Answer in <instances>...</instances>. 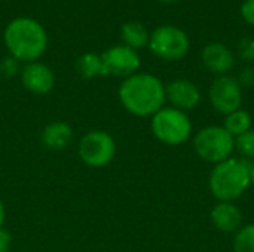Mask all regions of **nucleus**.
I'll return each mask as SVG.
<instances>
[{
	"mask_svg": "<svg viewBox=\"0 0 254 252\" xmlns=\"http://www.w3.org/2000/svg\"><path fill=\"white\" fill-rule=\"evenodd\" d=\"M21 82L27 91L36 95H46L55 85V76L52 70L43 62H28L21 71Z\"/></svg>",
	"mask_w": 254,
	"mask_h": 252,
	"instance_id": "10",
	"label": "nucleus"
},
{
	"mask_svg": "<svg viewBox=\"0 0 254 252\" xmlns=\"http://www.w3.org/2000/svg\"><path fill=\"white\" fill-rule=\"evenodd\" d=\"M250 186V165L241 159H226L210 175V190L220 202L238 199Z\"/></svg>",
	"mask_w": 254,
	"mask_h": 252,
	"instance_id": "3",
	"label": "nucleus"
},
{
	"mask_svg": "<svg viewBox=\"0 0 254 252\" xmlns=\"http://www.w3.org/2000/svg\"><path fill=\"white\" fill-rule=\"evenodd\" d=\"M19 61L15 59L13 56H6L0 61V73L4 76V77H12L18 73L19 70Z\"/></svg>",
	"mask_w": 254,
	"mask_h": 252,
	"instance_id": "20",
	"label": "nucleus"
},
{
	"mask_svg": "<svg viewBox=\"0 0 254 252\" xmlns=\"http://www.w3.org/2000/svg\"><path fill=\"white\" fill-rule=\"evenodd\" d=\"M193 147L201 159L220 163L231 157L235 149V138L222 126H207L196 134Z\"/></svg>",
	"mask_w": 254,
	"mask_h": 252,
	"instance_id": "5",
	"label": "nucleus"
},
{
	"mask_svg": "<svg viewBox=\"0 0 254 252\" xmlns=\"http://www.w3.org/2000/svg\"><path fill=\"white\" fill-rule=\"evenodd\" d=\"M234 251L254 252V224H249L240 229L234 239Z\"/></svg>",
	"mask_w": 254,
	"mask_h": 252,
	"instance_id": "18",
	"label": "nucleus"
},
{
	"mask_svg": "<svg viewBox=\"0 0 254 252\" xmlns=\"http://www.w3.org/2000/svg\"><path fill=\"white\" fill-rule=\"evenodd\" d=\"M12 238L9 235V232L6 230H0V252H9Z\"/></svg>",
	"mask_w": 254,
	"mask_h": 252,
	"instance_id": "24",
	"label": "nucleus"
},
{
	"mask_svg": "<svg viewBox=\"0 0 254 252\" xmlns=\"http://www.w3.org/2000/svg\"><path fill=\"white\" fill-rule=\"evenodd\" d=\"M211 221L213 224L225 233L237 232L243 224V214L241 211L231 202H222L216 205L211 211Z\"/></svg>",
	"mask_w": 254,
	"mask_h": 252,
	"instance_id": "13",
	"label": "nucleus"
},
{
	"mask_svg": "<svg viewBox=\"0 0 254 252\" xmlns=\"http://www.w3.org/2000/svg\"><path fill=\"white\" fill-rule=\"evenodd\" d=\"M241 16L250 25H254V0H246L241 4Z\"/></svg>",
	"mask_w": 254,
	"mask_h": 252,
	"instance_id": "22",
	"label": "nucleus"
},
{
	"mask_svg": "<svg viewBox=\"0 0 254 252\" xmlns=\"http://www.w3.org/2000/svg\"><path fill=\"white\" fill-rule=\"evenodd\" d=\"M150 128L153 135L168 146L183 144L192 132V123L188 114L174 107H162L156 114H153Z\"/></svg>",
	"mask_w": 254,
	"mask_h": 252,
	"instance_id": "4",
	"label": "nucleus"
},
{
	"mask_svg": "<svg viewBox=\"0 0 254 252\" xmlns=\"http://www.w3.org/2000/svg\"><path fill=\"white\" fill-rule=\"evenodd\" d=\"M250 184L254 186V165H250Z\"/></svg>",
	"mask_w": 254,
	"mask_h": 252,
	"instance_id": "26",
	"label": "nucleus"
},
{
	"mask_svg": "<svg viewBox=\"0 0 254 252\" xmlns=\"http://www.w3.org/2000/svg\"><path fill=\"white\" fill-rule=\"evenodd\" d=\"M165 97L173 104L174 108L186 111L195 108L201 101V94L196 85L186 79H179L171 82L165 88Z\"/></svg>",
	"mask_w": 254,
	"mask_h": 252,
	"instance_id": "11",
	"label": "nucleus"
},
{
	"mask_svg": "<svg viewBox=\"0 0 254 252\" xmlns=\"http://www.w3.org/2000/svg\"><path fill=\"white\" fill-rule=\"evenodd\" d=\"M42 144L51 150H63L73 140V129L65 122H52L46 125L40 135Z\"/></svg>",
	"mask_w": 254,
	"mask_h": 252,
	"instance_id": "14",
	"label": "nucleus"
},
{
	"mask_svg": "<svg viewBox=\"0 0 254 252\" xmlns=\"http://www.w3.org/2000/svg\"><path fill=\"white\" fill-rule=\"evenodd\" d=\"M188 34L176 25L158 27L149 39L150 50L161 59L176 61L183 58L189 50Z\"/></svg>",
	"mask_w": 254,
	"mask_h": 252,
	"instance_id": "6",
	"label": "nucleus"
},
{
	"mask_svg": "<svg viewBox=\"0 0 254 252\" xmlns=\"http://www.w3.org/2000/svg\"><path fill=\"white\" fill-rule=\"evenodd\" d=\"M104 76H118V77H129L135 74L140 67V56L137 50L118 45L112 46L101 53Z\"/></svg>",
	"mask_w": 254,
	"mask_h": 252,
	"instance_id": "9",
	"label": "nucleus"
},
{
	"mask_svg": "<svg viewBox=\"0 0 254 252\" xmlns=\"http://www.w3.org/2000/svg\"><path fill=\"white\" fill-rule=\"evenodd\" d=\"M76 68L83 79H94L97 76H104L101 55L94 52H86L80 55L76 61Z\"/></svg>",
	"mask_w": 254,
	"mask_h": 252,
	"instance_id": "16",
	"label": "nucleus"
},
{
	"mask_svg": "<svg viewBox=\"0 0 254 252\" xmlns=\"http://www.w3.org/2000/svg\"><path fill=\"white\" fill-rule=\"evenodd\" d=\"M159 1H162V3H176L179 0H159Z\"/></svg>",
	"mask_w": 254,
	"mask_h": 252,
	"instance_id": "27",
	"label": "nucleus"
},
{
	"mask_svg": "<svg viewBox=\"0 0 254 252\" xmlns=\"http://www.w3.org/2000/svg\"><path fill=\"white\" fill-rule=\"evenodd\" d=\"M121 39L125 43V46L135 50L149 46L150 34L141 22L128 21L121 27Z\"/></svg>",
	"mask_w": 254,
	"mask_h": 252,
	"instance_id": "15",
	"label": "nucleus"
},
{
	"mask_svg": "<svg viewBox=\"0 0 254 252\" xmlns=\"http://www.w3.org/2000/svg\"><path fill=\"white\" fill-rule=\"evenodd\" d=\"M4 218H6V211H4V205H3V202L0 201V230H3Z\"/></svg>",
	"mask_w": 254,
	"mask_h": 252,
	"instance_id": "25",
	"label": "nucleus"
},
{
	"mask_svg": "<svg viewBox=\"0 0 254 252\" xmlns=\"http://www.w3.org/2000/svg\"><path fill=\"white\" fill-rule=\"evenodd\" d=\"M238 50H240V55L243 59H247V61H253L254 59V39L252 37H246L240 42V46H238Z\"/></svg>",
	"mask_w": 254,
	"mask_h": 252,
	"instance_id": "21",
	"label": "nucleus"
},
{
	"mask_svg": "<svg viewBox=\"0 0 254 252\" xmlns=\"http://www.w3.org/2000/svg\"><path fill=\"white\" fill-rule=\"evenodd\" d=\"M238 82L243 86H253L254 85V67H246L244 70H241Z\"/></svg>",
	"mask_w": 254,
	"mask_h": 252,
	"instance_id": "23",
	"label": "nucleus"
},
{
	"mask_svg": "<svg viewBox=\"0 0 254 252\" xmlns=\"http://www.w3.org/2000/svg\"><path fill=\"white\" fill-rule=\"evenodd\" d=\"M235 149L244 157H254V129H250L243 135L237 137Z\"/></svg>",
	"mask_w": 254,
	"mask_h": 252,
	"instance_id": "19",
	"label": "nucleus"
},
{
	"mask_svg": "<svg viewBox=\"0 0 254 252\" xmlns=\"http://www.w3.org/2000/svg\"><path fill=\"white\" fill-rule=\"evenodd\" d=\"M202 62L204 65L219 74V76H225L226 73H229L235 64V58L232 55V52L229 50V48H226L222 43H210L202 49L201 53Z\"/></svg>",
	"mask_w": 254,
	"mask_h": 252,
	"instance_id": "12",
	"label": "nucleus"
},
{
	"mask_svg": "<svg viewBox=\"0 0 254 252\" xmlns=\"http://www.w3.org/2000/svg\"><path fill=\"white\" fill-rule=\"evenodd\" d=\"M232 137H240L252 128V116L246 110H237L226 116L223 126Z\"/></svg>",
	"mask_w": 254,
	"mask_h": 252,
	"instance_id": "17",
	"label": "nucleus"
},
{
	"mask_svg": "<svg viewBox=\"0 0 254 252\" xmlns=\"http://www.w3.org/2000/svg\"><path fill=\"white\" fill-rule=\"evenodd\" d=\"M210 101L216 111L231 114L240 110L243 104V88L238 79L232 76H219L210 88Z\"/></svg>",
	"mask_w": 254,
	"mask_h": 252,
	"instance_id": "8",
	"label": "nucleus"
},
{
	"mask_svg": "<svg viewBox=\"0 0 254 252\" xmlns=\"http://www.w3.org/2000/svg\"><path fill=\"white\" fill-rule=\"evenodd\" d=\"M3 39L9 55L18 61L33 62L48 48V34L43 25L27 16L12 19L4 28Z\"/></svg>",
	"mask_w": 254,
	"mask_h": 252,
	"instance_id": "2",
	"label": "nucleus"
},
{
	"mask_svg": "<svg viewBox=\"0 0 254 252\" xmlns=\"http://www.w3.org/2000/svg\"><path fill=\"white\" fill-rule=\"evenodd\" d=\"M79 157L91 168L109 165L116 154V143L106 131H91L79 143Z\"/></svg>",
	"mask_w": 254,
	"mask_h": 252,
	"instance_id": "7",
	"label": "nucleus"
},
{
	"mask_svg": "<svg viewBox=\"0 0 254 252\" xmlns=\"http://www.w3.org/2000/svg\"><path fill=\"white\" fill-rule=\"evenodd\" d=\"M119 100L125 110L134 116H153L162 108L167 100L165 86L153 74L135 73L122 82Z\"/></svg>",
	"mask_w": 254,
	"mask_h": 252,
	"instance_id": "1",
	"label": "nucleus"
}]
</instances>
